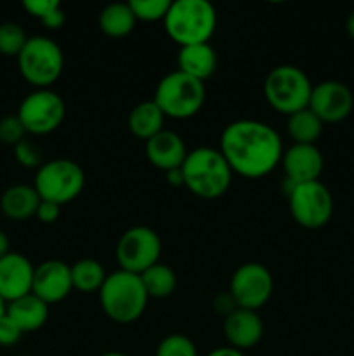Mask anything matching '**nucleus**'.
Returning <instances> with one entry per match:
<instances>
[{"label": "nucleus", "mask_w": 354, "mask_h": 356, "mask_svg": "<svg viewBox=\"0 0 354 356\" xmlns=\"http://www.w3.org/2000/svg\"><path fill=\"white\" fill-rule=\"evenodd\" d=\"M312 83L304 70L292 65H281L271 70L264 82V96L280 113L290 117L292 113L309 106Z\"/></svg>", "instance_id": "6"}, {"label": "nucleus", "mask_w": 354, "mask_h": 356, "mask_svg": "<svg viewBox=\"0 0 354 356\" xmlns=\"http://www.w3.org/2000/svg\"><path fill=\"white\" fill-rule=\"evenodd\" d=\"M106 277L103 264L96 259H80L71 266L73 289L83 294L99 292Z\"/></svg>", "instance_id": "25"}, {"label": "nucleus", "mask_w": 354, "mask_h": 356, "mask_svg": "<svg viewBox=\"0 0 354 356\" xmlns=\"http://www.w3.org/2000/svg\"><path fill=\"white\" fill-rule=\"evenodd\" d=\"M165 174H167V181H169V184H172V186H184L183 167H179V169H172Z\"/></svg>", "instance_id": "36"}, {"label": "nucleus", "mask_w": 354, "mask_h": 356, "mask_svg": "<svg viewBox=\"0 0 354 356\" xmlns=\"http://www.w3.org/2000/svg\"><path fill=\"white\" fill-rule=\"evenodd\" d=\"M281 163L285 179L292 184H302L319 181L325 160L316 145H292L283 152Z\"/></svg>", "instance_id": "16"}, {"label": "nucleus", "mask_w": 354, "mask_h": 356, "mask_svg": "<svg viewBox=\"0 0 354 356\" xmlns=\"http://www.w3.org/2000/svg\"><path fill=\"white\" fill-rule=\"evenodd\" d=\"M21 337H23V332H21L19 327L9 316L6 315L3 318H0V346H14V344L19 343Z\"/></svg>", "instance_id": "32"}, {"label": "nucleus", "mask_w": 354, "mask_h": 356, "mask_svg": "<svg viewBox=\"0 0 354 356\" xmlns=\"http://www.w3.org/2000/svg\"><path fill=\"white\" fill-rule=\"evenodd\" d=\"M165 115L160 110L155 101H142L137 106L132 108L128 113V131L139 139H151L158 132L163 131Z\"/></svg>", "instance_id": "22"}, {"label": "nucleus", "mask_w": 354, "mask_h": 356, "mask_svg": "<svg viewBox=\"0 0 354 356\" xmlns=\"http://www.w3.org/2000/svg\"><path fill=\"white\" fill-rule=\"evenodd\" d=\"M17 66L26 82L49 89L65 70V54L52 38L31 37L17 56Z\"/></svg>", "instance_id": "7"}, {"label": "nucleus", "mask_w": 354, "mask_h": 356, "mask_svg": "<svg viewBox=\"0 0 354 356\" xmlns=\"http://www.w3.org/2000/svg\"><path fill=\"white\" fill-rule=\"evenodd\" d=\"M24 134H26V131H24V125L21 124L17 115H9V117H3L0 120V143H3V145L16 146L17 143L23 141Z\"/></svg>", "instance_id": "30"}, {"label": "nucleus", "mask_w": 354, "mask_h": 356, "mask_svg": "<svg viewBox=\"0 0 354 356\" xmlns=\"http://www.w3.org/2000/svg\"><path fill=\"white\" fill-rule=\"evenodd\" d=\"M163 26L179 47L208 44L217 28V13L207 0H176L170 2Z\"/></svg>", "instance_id": "4"}, {"label": "nucleus", "mask_w": 354, "mask_h": 356, "mask_svg": "<svg viewBox=\"0 0 354 356\" xmlns=\"http://www.w3.org/2000/svg\"><path fill=\"white\" fill-rule=\"evenodd\" d=\"M274 280L271 271L260 263H245L233 273L229 296L236 308L259 312L271 299Z\"/></svg>", "instance_id": "12"}, {"label": "nucleus", "mask_w": 354, "mask_h": 356, "mask_svg": "<svg viewBox=\"0 0 354 356\" xmlns=\"http://www.w3.org/2000/svg\"><path fill=\"white\" fill-rule=\"evenodd\" d=\"M40 205V197L33 186L26 184H14L3 191L0 198V209L7 218L14 221H24L37 214V209Z\"/></svg>", "instance_id": "21"}, {"label": "nucleus", "mask_w": 354, "mask_h": 356, "mask_svg": "<svg viewBox=\"0 0 354 356\" xmlns=\"http://www.w3.org/2000/svg\"><path fill=\"white\" fill-rule=\"evenodd\" d=\"M146 156L156 169L169 172V170L183 167L187 149L179 134L163 129L162 132L146 141Z\"/></svg>", "instance_id": "18"}, {"label": "nucleus", "mask_w": 354, "mask_h": 356, "mask_svg": "<svg viewBox=\"0 0 354 356\" xmlns=\"http://www.w3.org/2000/svg\"><path fill=\"white\" fill-rule=\"evenodd\" d=\"M101 356H127V355L118 353V351H108V353H104V355H101Z\"/></svg>", "instance_id": "41"}, {"label": "nucleus", "mask_w": 354, "mask_h": 356, "mask_svg": "<svg viewBox=\"0 0 354 356\" xmlns=\"http://www.w3.org/2000/svg\"><path fill=\"white\" fill-rule=\"evenodd\" d=\"M17 117L30 134H49L65 120L66 104L54 90L37 89L21 101Z\"/></svg>", "instance_id": "11"}, {"label": "nucleus", "mask_w": 354, "mask_h": 356, "mask_svg": "<svg viewBox=\"0 0 354 356\" xmlns=\"http://www.w3.org/2000/svg\"><path fill=\"white\" fill-rule=\"evenodd\" d=\"M287 131L294 145H316L323 132V122L309 108H304L288 117Z\"/></svg>", "instance_id": "24"}, {"label": "nucleus", "mask_w": 354, "mask_h": 356, "mask_svg": "<svg viewBox=\"0 0 354 356\" xmlns=\"http://www.w3.org/2000/svg\"><path fill=\"white\" fill-rule=\"evenodd\" d=\"M59 6H61V3H59L58 0H24L23 2L24 9H26L33 17H38L40 21L45 19V17H47L52 10L58 9Z\"/></svg>", "instance_id": "33"}, {"label": "nucleus", "mask_w": 354, "mask_h": 356, "mask_svg": "<svg viewBox=\"0 0 354 356\" xmlns=\"http://www.w3.org/2000/svg\"><path fill=\"white\" fill-rule=\"evenodd\" d=\"M219 152L224 155L233 174L259 179L281 163L283 143L271 125L259 120H235L221 134Z\"/></svg>", "instance_id": "1"}, {"label": "nucleus", "mask_w": 354, "mask_h": 356, "mask_svg": "<svg viewBox=\"0 0 354 356\" xmlns=\"http://www.w3.org/2000/svg\"><path fill=\"white\" fill-rule=\"evenodd\" d=\"M115 254L120 270L141 275L160 263L162 240L155 229L148 226H134L118 238Z\"/></svg>", "instance_id": "10"}, {"label": "nucleus", "mask_w": 354, "mask_h": 356, "mask_svg": "<svg viewBox=\"0 0 354 356\" xmlns=\"http://www.w3.org/2000/svg\"><path fill=\"white\" fill-rule=\"evenodd\" d=\"M135 23H137V19H135L128 3H110L99 14V28L108 37H127L135 28Z\"/></svg>", "instance_id": "23"}, {"label": "nucleus", "mask_w": 354, "mask_h": 356, "mask_svg": "<svg viewBox=\"0 0 354 356\" xmlns=\"http://www.w3.org/2000/svg\"><path fill=\"white\" fill-rule=\"evenodd\" d=\"M307 108L323 124L342 122L354 108L353 90L339 80H323L312 86Z\"/></svg>", "instance_id": "13"}, {"label": "nucleus", "mask_w": 354, "mask_h": 356, "mask_svg": "<svg viewBox=\"0 0 354 356\" xmlns=\"http://www.w3.org/2000/svg\"><path fill=\"white\" fill-rule=\"evenodd\" d=\"M65 21H66V14L65 10L61 9V6H59L58 9L52 10L45 19H42V23H44V26H47L49 30H58V28H61L62 24H65Z\"/></svg>", "instance_id": "35"}, {"label": "nucleus", "mask_w": 354, "mask_h": 356, "mask_svg": "<svg viewBox=\"0 0 354 356\" xmlns=\"http://www.w3.org/2000/svg\"><path fill=\"white\" fill-rule=\"evenodd\" d=\"M207 356H245V355H243V351L235 350V348L231 346H226V348H217V350L210 351Z\"/></svg>", "instance_id": "37"}, {"label": "nucleus", "mask_w": 354, "mask_h": 356, "mask_svg": "<svg viewBox=\"0 0 354 356\" xmlns=\"http://www.w3.org/2000/svg\"><path fill=\"white\" fill-rule=\"evenodd\" d=\"M224 336L229 346L245 351L260 343L264 336L262 318L257 312L235 308L224 318Z\"/></svg>", "instance_id": "17"}, {"label": "nucleus", "mask_w": 354, "mask_h": 356, "mask_svg": "<svg viewBox=\"0 0 354 356\" xmlns=\"http://www.w3.org/2000/svg\"><path fill=\"white\" fill-rule=\"evenodd\" d=\"M6 315L16 323L21 332H33L42 329L49 318V305L35 294H26L23 298L7 305Z\"/></svg>", "instance_id": "20"}, {"label": "nucleus", "mask_w": 354, "mask_h": 356, "mask_svg": "<svg viewBox=\"0 0 354 356\" xmlns=\"http://www.w3.org/2000/svg\"><path fill=\"white\" fill-rule=\"evenodd\" d=\"M292 218L307 229L323 228L333 214V197L321 181L294 184L287 193Z\"/></svg>", "instance_id": "9"}, {"label": "nucleus", "mask_w": 354, "mask_h": 356, "mask_svg": "<svg viewBox=\"0 0 354 356\" xmlns=\"http://www.w3.org/2000/svg\"><path fill=\"white\" fill-rule=\"evenodd\" d=\"M179 72L205 83L217 70V52L210 44H194L179 49L177 56Z\"/></svg>", "instance_id": "19"}, {"label": "nucleus", "mask_w": 354, "mask_h": 356, "mask_svg": "<svg viewBox=\"0 0 354 356\" xmlns=\"http://www.w3.org/2000/svg\"><path fill=\"white\" fill-rule=\"evenodd\" d=\"M35 266L23 254L9 252L0 259V298L9 305L31 294Z\"/></svg>", "instance_id": "15"}, {"label": "nucleus", "mask_w": 354, "mask_h": 356, "mask_svg": "<svg viewBox=\"0 0 354 356\" xmlns=\"http://www.w3.org/2000/svg\"><path fill=\"white\" fill-rule=\"evenodd\" d=\"M37 216L42 222L45 225H52L59 219L61 216V205L54 204V202H47V200H40V205L37 209Z\"/></svg>", "instance_id": "34"}, {"label": "nucleus", "mask_w": 354, "mask_h": 356, "mask_svg": "<svg viewBox=\"0 0 354 356\" xmlns=\"http://www.w3.org/2000/svg\"><path fill=\"white\" fill-rule=\"evenodd\" d=\"M135 19L146 23H156L165 19L169 13L170 0H130L128 2Z\"/></svg>", "instance_id": "27"}, {"label": "nucleus", "mask_w": 354, "mask_h": 356, "mask_svg": "<svg viewBox=\"0 0 354 356\" xmlns=\"http://www.w3.org/2000/svg\"><path fill=\"white\" fill-rule=\"evenodd\" d=\"M346 30H347V33H349V37L354 38V10L349 14V16H347Z\"/></svg>", "instance_id": "39"}, {"label": "nucleus", "mask_w": 354, "mask_h": 356, "mask_svg": "<svg viewBox=\"0 0 354 356\" xmlns=\"http://www.w3.org/2000/svg\"><path fill=\"white\" fill-rule=\"evenodd\" d=\"M6 312H7V302L0 298V318H3V316H6Z\"/></svg>", "instance_id": "40"}, {"label": "nucleus", "mask_w": 354, "mask_h": 356, "mask_svg": "<svg viewBox=\"0 0 354 356\" xmlns=\"http://www.w3.org/2000/svg\"><path fill=\"white\" fill-rule=\"evenodd\" d=\"M183 174L184 186L203 200L221 198L233 181V170L224 155L210 146H200L187 152Z\"/></svg>", "instance_id": "2"}, {"label": "nucleus", "mask_w": 354, "mask_h": 356, "mask_svg": "<svg viewBox=\"0 0 354 356\" xmlns=\"http://www.w3.org/2000/svg\"><path fill=\"white\" fill-rule=\"evenodd\" d=\"M9 252H10V242H9V238H7L6 233L0 229V259H2V257H6Z\"/></svg>", "instance_id": "38"}, {"label": "nucleus", "mask_w": 354, "mask_h": 356, "mask_svg": "<svg viewBox=\"0 0 354 356\" xmlns=\"http://www.w3.org/2000/svg\"><path fill=\"white\" fill-rule=\"evenodd\" d=\"M71 291V266L66 263L59 259H49L35 268L31 294L40 298L49 306L61 302Z\"/></svg>", "instance_id": "14"}, {"label": "nucleus", "mask_w": 354, "mask_h": 356, "mask_svg": "<svg viewBox=\"0 0 354 356\" xmlns=\"http://www.w3.org/2000/svg\"><path fill=\"white\" fill-rule=\"evenodd\" d=\"M141 280L149 298L155 299L169 298L177 289L176 271L163 263H156L155 266L141 273Z\"/></svg>", "instance_id": "26"}, {"label": "nucleus", "mask_w": 354, "mask_h": 356, "mask_svg": "<svg viewBox=\"0 0 354 356\" xmlns=\"http://www.w3.org/2000/svg\"><path fill=\"white\" fill-rule=\"evenodd\" d=\"M149 296L141 275L118 270L110 273L99 291V302L104 315L115 323L128 325L137 322L146 312Z\"/></svg>", "instance_id": "3"}, {"label": "nucleus", "mask_w": 354, "mask_h": 356, "mask_svg": "<svg viewBox=\"0 0 354 356\" xmlns=\"http://www.w3.org/2000/svg\"><path fill=\"white\" fill-rule=\"evenodd\" d=\"M14 155H16L17 162L23 167H28V169L42 165L40 149L28 139H23V141L14 146Z\"/></svg>", "instance_id": "31"}, {"label": "nucleus", "mask_w": 354, "mask_h": 356, "mask_svg": "<svg viewBox=\"0 0 354 356\" xmlns=\"http://www.w3.org/2000/svg\"><path fill=\"white\" fill-rule=\"evenodd\" d=\"M205 96L207 90L203 82L176 70L160 80L153 101L165 117L186 120L203 108Z\"/></svg>", "instance_id": "5"}, {"label": "nucleus", "mask_w": 354, "mask_h": 356, "mask_svg": "<svg viewBox=\"0 0 354 356\" xmlns=\"http://www.w3.org/2000/svg\"><path fill=\"white\" fill-rule=\"evenodd\" d=\"M155 356H198L196 346L183 334H170L156 348Z\"/></svg>", "instance_id": "29"}, {"label": "nucleus", "mask_w": 354, "mask_h": 356, "mask_svg": "<svg viewBox=\"0 0 354 356\" xmlns=\"http://www.w3.org/2000/svg\"><path fill=\"white\" fill-rule=\"evenodd\" d=\"M26 42V33L17 23L0 24V54L16 56L17 58Z\"/></svg>", "instance_id": "28"}, {"label": "nucleus", "mask_w": 354, "mask_h": 356, "mask_svg": "<svg viewBox=\"0 0 354 356\" xmlns=\"http://www.w3.org/2000/svg\"><path fill=\"white\" fill-rule=\"evenodd\" d=\"M85 186V174L76 162L56 159L38 167L33 188L40 200L65 205L80 197Z\"/></svg>", "instance_id": "8"}]
</instances>
